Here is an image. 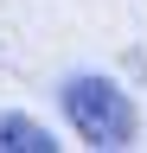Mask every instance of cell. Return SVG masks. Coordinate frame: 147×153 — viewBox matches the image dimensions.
<instances>
[{
    "mask_svg": "<svg viewBox=\"0 0 147 153\" xmlns=\"http://www.w3.org/2000/svg\"><path fill=\"white\" fill-rule=\"evenodd\" d=\"M58 140L45 134V121L32 115H0V153H51Z\"/></svg>",
    "mask_w": 147,
    "mask_h": 153,
    "instance_id": "obj_2",
    "label": "cell"
},
{
    "mask_svg": "<svg viewBox=\"0 0 147 153\" xmlns=\"http://www.w3.org/2000/svg\"><path fill=\"white\" fill-rule=\"evenodd\" d=\"M64 115H70V128H77L90 147H128L134 128H141L128 89L109 83V76H70L64 83Z\"/></svg>",
    "mask_w": 147,
    "mask_h": 153,
    "instance_id": "obj_1",
    "label": "cell"
}]
</instances>
